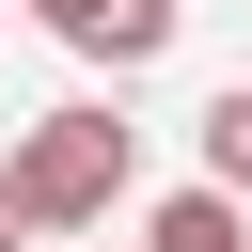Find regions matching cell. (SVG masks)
<instances>
[{"mask_svg": "<svg viewBox=\"0 0 252 252\" xmlns=\"http://www.w3.org/2000/svg\"><path fill=\"white\" fill-rule=\"evenodd\" d=\"M0 252H32V205H16V189H0Z\"/></svg>", "mask_w": 252, "mask_h": 252, "instance_id": "5b68a950", "label": "cell"}, {"mask_svg": "<svg viewBox=\"0 0 252 252\" xmlns=\"http://www.w3.org/2000/svg\"><path fill=\"white\" fill-rule=\"evenodd\" d=\"M142 252H252V205L205 173V189H158V220H142Z\"/></svg>", "mask_w": 252, "mask_h": 252, "instance_id": "3957f363", "label": "cell"}, {"mask_svg": "<svg viewBox=\"0 0 252 252\" xmlns=\"http://www.w3.org/2000/svg\"><path fill=\"white\" fill-rule=\"evenodd\" d=\"M47 32H63L79 63H158V47H173V0H47Z\"/></svg>", "mask_w": 252, "mask_h": 252, "instance_id": "7a4b0ae2", "label": "cell"}, {"mask_svg": "<svg viewBox=\"0 0 252 252\" xmlns=\"http://www.w3.org/2000/svg\"><path fill=\"white\" fill-rule=\"evenodd\" d=\"M205 173L252 205V79H236V94H205Z\"/></svg>", "mask_w": 252, "mask_h": 252, "instance_id": "277c9868", "label": "cell"}, {"mask_svg": "<svg viewBox=\"0 0 252 252\" xmlns=\"http://www.w3.org/2000/svg\"><path fill=\"white\" fill-rule=\"evenodd\" d=\"M0 189L32 205V236H94L110 205H126V110H47V126H16V158H0Z\"/></svg>", "mask_w": 252, "mask_h": 252, "instance_id": "6da1fadb", "label": "cell"}]
</instances>
